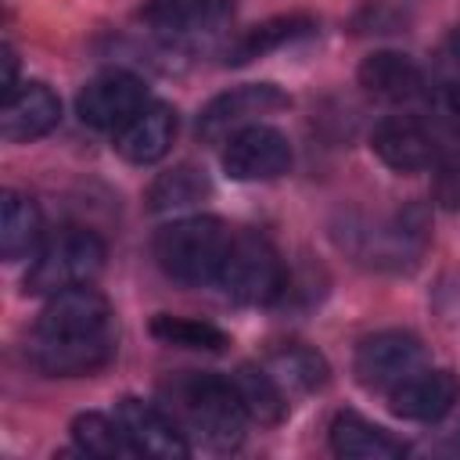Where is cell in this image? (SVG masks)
<instances>
[{
  "mask_svg": "<svg viewBox=\"0 0 460 460\" xmlns=\"http://www.w3.org/2000/svg\"><path fill=\"white\" fill-rule=\"evenodd\" d=\"M201 198H208V180L201 169L194 165H176L169 172H162L151 187H147V208L151 212H176V208H190Z\"/></svg>",
  "mask_w": 460,
  "mask_h": 460,
  "instance_id": "7402d4cb",
  "label": "cell"
},
{
  "mask_svg": "<svg viewBox=\"0 0 460 460\" xmlns=\"http://www.w3.org/2000/svg\"><path fill=\"white\" fill-rule=\"evenodd\" d=\"M115 356V316L108 298L90 288H68L47 298L29 334V363L50 377L101 370Z\"/></svg>",
  "mask_w": 460,
  "mask_h": 460,
  "instance_id": "6da1fadb",
  "label": "cell"
},
{
  "mask_svg": "<svg viewBox=\"0 0 460 460\" xmlns=\"http://www.w3.org/2000/svg\"><path fill=\"white\" fill-rule=\"evenodd\" d=\"M456 399H460V381L449 370H431V367H424L420 374L406 377L402 385H395L388 392V402H392L395 417L424 420V424H435V420L449 417Z\"/></svg>",
  "mask_w": 460,
  "mask_h": 460,
  "instance_id": "8fae6325",
  "label": "cell"
},
{
  "mask_svg": "<svg viewBox=\"0 0 460 460\" xmlns=\"http://www.w3.org/2000/svg\"><path fill=\"white\" fill-rule=\"evenodd\" d=\"M216 284L223 288V295H230L241 305H266L284 291L280 255L266 237L252 230H234V241Z\"/></svg>",
  "mask_w": 460,
  "mask_h": 460,
  "instance_id": "5b68a950",
  "label": "cell"
},
{
  "mask_svg": "<svg viewBox=\"0 0 460 460\" xmlns=\"http://www.w3.org/2000/svg\"><path fill=\"white\" fill-rule=\"evenodd\" d=\"M374 155L395 172H424L435 162V140L410 115H388L370 133Z\"/></svg>",
  "mask_w": 460,
  "mask_h": 460,
  "instance_id": "4fadbf2b",
  "label": "cell"
},
{
  "mask_svg": "<svg viewBox=\"0 0 460 460\" xmlns=\"http://www.w3.org/2000/svg\"><path fill=\"white\" fill-rule=\"evenodd\" d=\"M266 370L277 377L284 392H316L327 385V359L302 341L273 349L266 359Z\"/></svg>",
  "mask_w": 460,
  "mask_h": 460,
  "instance_id": "44dd1931",
  "label": "cell"
},
{
  "mask_svg": "<svg viewBox=\"0 0 460 460\" xmlns=\"http://www.w3.org/2000/svg\"><path fill=\"white\" fill-rule=\"evenodd\" d=\"M104 241L86 230V226H61L58 234H50L29 273H25V291L29 295H58V291H68V288H79V284H90L101 266H104Z\"/></svg>",
  "mask_w": 460,
  "mask_h": 460,
  "instance_id": "277c9868",
  "label": "cell"
},
{
  "mask_svg": "<svg viewBox=\"0 0 460 460\" xmlns=\"http://www.w3.org/2000/svg\"><path fill=\"white\" fill-rule=\"evenodd\" d=\"M176 140V111L169 104H147L115 137V151L133 165H151L169 155Z\"/></svg>",
  "mask_w": 460,
  "mask_h": 460,
  "instance_id": "2e32d148",
  "label": "cell"
},
{
  "mask_svg": "<svg viewBox=\"0 0 460 460\" xmlns=\"http://www.w3.org/2000/svg\"><path fill=\"white\" fill-rule=\"evenodd\" d=\"M313 29H316V22L305 14H280V18L259 22V25L244 29L241 36L230 40L226 65H248V61H255V58H262V54H270V50H277V47H284V43H291Z\"/></svg>",
  "mask_w": 460,
  "mask_h": 460,
  "instance_id": "d6986e66",
  "label": "cell"
},
{
  "mask_svg": "<svg viewBox=\"0 0 460 460\" xmlns=\"http://www.w3.org/2000/svg\"><path fill=\"white\" fill-rule=\"evenodd\" d=\"M234 392L244 402V413L259 424H280L288 417V392L277 385V377L266 367L241 363L234 370Z\"/></svg>",
  "mask_w": 460,
  "mask_h": 460,
  "instance_id": "ffe728a7",
  "label": "cell"
},
{
  "mask_svg": "<svg viewBox=\"0 0 460 460\" xmlns=\"http://www.w3.org/2000/svg\"><path fill=\"white\" fill-rule=\"evenodd\" d=\"M169 399L176 410V424L198 446L212 453H230L244 438V402L234 392V381L219 374H183L169 385Z\"/></svg>",
  "mask_w": 460,
  "mask_h": 460,
  "instance_id": "7a4b0ae2",
  "label": "cell"
},
{
  "mask_svg": "<svg viewBox=\"0 0 460 460\" xmlns=\"http://www.w3.org/2000/svg\"><path fill=\"white\" fill-rule=\"evenodd\" d=\"M230 241H234V230L223 219L187 216V219L165 223L155 234L151 252H155V262L162 266L165 277H172L180 284H190V288H201V284L219 280Z\"/></svg>",
  "mask_w": 460,
  "mask_h": 460,
  "instance_id": "3957f363",
  "label": "cell"
},
{
  "mask_svg": "<svg viewBox=\"0 0 460 460\" xmlns=\"http://www.w3.org/2000/svg\"><path fill=\"white\" fill-rule=\"evenodd\" d=\"M151 334L165 345H180V349H205V352H219L230 345L226 331H219L216 323H205V320H190V316H169V313H158L151 320Z\"/></svg>",
  "mask_w": 460,
  "mask_h": 460,
  "instance_id": "cb8c5ba5",
  "label": "cell"
},
{
  "mask_svg": "<svg viewBox=\"0 0 460 460\" xmlns=\"http://www.w3.org/2000/svg\"><path fill=\"white\" fill-rule=\"evenodd\" d=\"M43 241V216L40 205L22 190H4L0 198V255L7 262L40 252Z\"/></svg>",
  "mask_w": 460,
  "mask_h": 460,
  "instance_id": "e0dca14e",
  "label": "cell"
},
{
  "mask_svg": "<svg viewBox=\"0 0 460 460\" xmlns=\"http://www.w3.org/2000/svg\"><path fill=\"white\" fill-rule=\"evenodd\" d=\"M223 169L230 180H277L291 169V144L280 129L255 122L223 144Z\"/></svg>",
  "mask_w": 460,
  "mask_h": 460,
  "instance_id": "9c48e42d",
  "label": "cell"
},
{
  "mask_svg": "<svg viewBox=\"0 0 460 460\" xmlns=\"http://www.w3.org/2000/svg\"><path fill=\"white\" fill-rule=\"evenodd\" d=\"M147 104V86L129 72H104L90 79L75 97V111L90 129H122Z\"/></svg>",
  "mask_w": 460,
  "mask_h": 460,
  "instance_id": "ba28073f",
  "label": "cell"
},
{
  "mask_svg": "<svg viewBox=\"0 0 460 460\" xmlns=\"http://www.w3.org/2000/svg\"><path fill=\"white\" fill-rule=\"evenodd\" d=\"M234 14V0H147L140 7L144 25L162 36H201L226 25Z\"/></svg>",
  "mask_w": 460,
  "mask_h": 460,
  "instance_id": "5bb4252c",
  "label": "cell"
},
{
  "mask_svg": "<svg viewBox=\"0 0 460 460\" xmlns=\"http://www.w3.org/2000/svg\"><path fill=\"white\" fill-rule=\"evenodd\" d=\"M424 367H428V349L420 338L406 331H381V334L363 338L352 359L359 385L381 388V392H392L395 385L420 374Z\"/></svg>",
  "mask_w": 460,
  "mask_h": 460,
  "instance_id": "8992f818",
  "label": "cell"
},
{
  "mask_svg": "<svg viewBox=\"0 0 460 460\" xmlns=\"http://www.w3.org/2000/svg\"><path fill=\"white\" fill-rule=\"evenodd\" d=\"M0 61H4V75H0V90H4V97H11L14 90H18V83H14V75H18V58H14V50L4 43L0 47Z\"/></svg>",
  "mask_w": 460,
  "mask_h": 460,
  "instance_id": "484cf974",
  "label": "cell"
},
{
  "mask_svg": "<svg viewBox=\"0 0 460 460\" xmlns=\"http://www.w3.org/2000/svg\"><path fill=\"white\" fill-rule=\"evenodd\" d=\"M449 54H453V61L460 65V25H456L453 36H449Z\"/></svg>",
  "mask_w": 460,
  "mask_h": 460,
  "instance_id": "4316f807",
  "label": "cell"
},
{
  "mask_svg": "<svg viewBox=\"0 0 460 460\" xmlns=\"http://www.w3.org/2000/svg\"><path fill=\"white\" fill-rule=\"evenodd\" d=\"M280 108H288V93H280L273 83L234 86L205 104V111L198 115V137L205 144H226L234 133L262 122V115H273Z\"/></svg>",
  "mask_w": 460,
  "mask_h": 460,
  "instance_id": "52a82bcc",
  "label": "cell"
},
{
  "mask_svg": "<svg viewBox=\"0 0 460 460\" xmlns=\"http://www.w3.org/2000/svg\"><path fill=\"white\" fill-rule=\"evenodd\" d=\"M359 83H363L367 93H374L381 101H392V104L417 101L428 90V79H424L420 65L413 58L399 54V50H377V54L363 58Z\"/></svg>",
  "mask_w": 460,
  "mask_h": 460,
  "instance_id": "9a60e30c",
  "label": "cell"
},
{
  "mask_svg": "<svg viewBox=\"0 0 460 460\" xmlns=\"http://www.w3.org/2000/svg\"><path fill=\"white\" fill-rule=\"evenodd\" d=\"M115 417L126 431V438L133 442L137 456H155V460H183L190 453L183 428L155 402H144L137 395L119 399Z\"/></svg>",
  "mask_w": 460,
  "mask_h": 460,
  "instance_id": "30bf717a",
  "label": "cell"
},
{
  "mask_svg": "<svg viewBox=\"0 0 460 460\" xmlns=\"http://www.w3.org/2000/svg\"><path fill=\"white\" fill-rule=\"evenodd\" d=\"M61 119V101L47 83H25L0 108V137L7 144H29L47 137Z\"/></svg>",
  "mask_w": 460,
  "mask_h": 460,
  "instance_id": "7c38bea8",
  "label": "cell"
},
{
  "mask_svg": "<svg viewBox=\"0 0 460 460\" xmlns=\"http://www.w3.org/2000/svg\"><path fill=\"white\" fill-rule=\"evenodd\" d=\"M417 453H460V417H453L438 431H431L428 442L417 446Z\"/></svg>",
  "mask_w": 460,
  "mask_h": 460,
  "instance_id": "d4e9b609",
  "label": "cell"
},
{
  "mask_svg": "<svg viewBox=\"0 0 460 460\" xmlns=\"http://www.w3.org/2000/svg\"><path fill=\"white\" fill-rule=\"evenodd\" d=\"M331 449L345 460H395L406 453L377 424H370L367 417H359L352 410H341L331 420Z\"/></svg>",
  "mask_w": 460,
  "mask_h": 460,
  "instance_id": "ac0fdd59",
  "label": "cell"
},
{
  "mask_svg": "<svg viewBox=\"0 0 460 460\" xmlns=\"http://www.w3.org/2000/svg\"><path fill=\"white\" fill-rule=\"evenodd\" d=\"M72 438H75V449L86 453V456H137V449L126 438L119 417L79 413L72 420Z\"/></svg>",
  "mask_w": 460,
  "mask_h": 460,
  "instance_id": "603a6c76",
  "label": "cell"
}]
</instances>
